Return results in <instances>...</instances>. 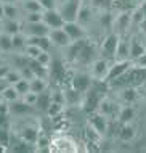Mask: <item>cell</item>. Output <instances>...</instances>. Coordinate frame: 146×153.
<instances>
[{"label":"cell","mask_w":146,"mask_h":153,"mask_svg":"<svg viewBox=\"0 0 146 153\" xmlns=\"http://www.w3.org/2000/svg\"><path fill=\"white\" fill-rule=\"evenodd\" d=\"M10 110H11V106L8 105V102L2 98V100H0V114H8Z\"/></svg>","instance_id":"cell-45"},{"label":"cell","mask_w":146,"mask_h":153,"mask_svg":"<svg viewBox=\"0 0 146 153\" xmlns=\"http://www.w3.org/2000/svg\"><path fill=\"white\" fill-rule=\"evenodd\" d=\"M11 68H13V66H11L10 63H2V65H0V79H2V81L5 79L7 74L11 71Z\"/></svg>","instance_id":"cell-43"},{"label":"cell","mask_w":146,"mask_h":153,"mask_svg":"<svg viewBox=\"0 0 146 153\" xmlns=\"http://www.w3.org/2000/svg\"><path fill=\"white\" fill-rule=\"evenodd\" d=\"M109 61L106 58H98L91 63V77L97 81H106V76L109 73Z\"/></svg>","instance_id":"cell-4"},{"label":"cell","mask_w":146,"mask_h":153,"mask_svg":"<svg viewBox=\"0 0 146 153\" xmlns=\"http://www.w3.org/2000/svg\"><path fill=\"white\" fill-rule=\"evenodd\" d=\"M35 60L39 61V63L45 65V66H50V63H52V55H50V52H48V50H42Z\"/></svg>","instance_id":"cell-38"},{"label":"cell","mask_w":146,"mask_h":153,"mask_svg":"<svg viewBox=\"0 0 146 153\" xmlns=\"http://www.w3.org/2000/svg\"><path fill=\"white\" fill-rule=\"evenodd\" d=\"M52 98H53V102H56V103H61V105H66V97H64V92H55V94H52Z\"/></svg>","instance_id":"cell-44"},{"label":"cell","mask_w":146,"mask_h":153,"mask_svg":"<svg viewBox=\"0 0 146 153\" xmlns=\"http://www.w3.org/2000/svg\"><path fill=\"white\" fill-rule=\"evenodd\" d=\"M0 97L3 100H7L8 103H16L21 100V94L18 92V89L11 84H5V87L0 89Z\"/></svg>","instance_id":"cell-14"},{"label":"cell","mask_w":146,"mask_h":153,"mask_svg":"<svg viewBox=\"0 0 146 153\" xmlns=\"http://www.w3.org/2000/svg\"><path fill=\"white\" fill-rule=\"evenodd\" d=\"M21 79V73H19V69H15V68H11V71L7 74V77L3 81L7 82V84H11V85H15L16 82H18Z\"/></svg>","instance_id":"cell-35"},{"label":"cell","mask_w":146,"mask_h":153,"mask_svg":"<svg viewBox=\"0 0 146 153\" xmlns=\"http://www.w3.org/2000/svg\"><path fill=\"white\" fill-rule=\"evenodd\" d=\"M138 2H141V3H143V2H146V0H138Z\"/></svg>","instance_id":"cell-53"},{"label":"cell","mask_w":146,"mask_h":153,"mask_svg":"<svg viewBox=\"0 0 146 153\" xmlns=\"http://www.w3.org/2000/svg\"><path fill=\"white\" fill-rule=\"evenodd\" d=\"M0 52L2 53L13 52V37L5 31H0Z\"/></svg>","instance_id":"cell-23"},{"label":"cell","mask_w":146,"mask_h":153,"mask_svg":"<svg viewBox=\"0 0 146 153\" xmlns=\"http://www.w3.org/2000/svg\"><path fill=\"white\" fill-rule=\"evenodd\" d=\"M146 52V47L145 44H141L140 40H133V42H130V58H138L140 55H143V53Z\"/></svg>","instance_id":"cell-28"},{"label":"cell","mask_w":146,"mask_h":153,"mask_svg":"<svg viewBox=\"0 0 146 153\" xmlns=\"http://www.w3.org/2000/svg\"><path fill=\"white\" fill-rule=\"evenodd\" d=\"M63 106H64V105H61V103L52 102V105H50L48 110H47V114H48V116H56V114H60L63 111Z\"/></svg>","instance_id":"cell-39"},{"label":"cell","mask_w":146,"mask_h":153,"mask_svg":"<svg viewBox=\"0 0 146 153\" xmlns=\"http://www.w3.org/2000/svg\"><path fill=\"white\" fill-rule=\"evenodd\" d=\"M145 47H146V44H145Z\"/></svg>","instance_id":"cell-55"},{"label":"cell","mask_w":146,"mask_h":153,"mask_svg":"<svg viewBox=\"0 0 146 153\" xmlns=\"http://www.w3.org/2000/svg\"><path fill=\"white\" fill-rule=\"evenodd\" d=\"M52 102H53V98H52V94H47V92H42L39 94V100H37V108H40V110H44V111H47L48 110V106L52 105Z\"/></svg>","instance_id":"cell-29"},{"label":"cell","mask_w":146,"mask_h":153,"mask_svg":"<svg viewBox=\"0 0 146 153\" xmlns=\"http://www.w3.org/2000/svg\"><path fill=\"white\" fill-rule=\"evenodd\" d=\"M117 119H119V123H122V124L132 123L133 119H135V108L130 106V103H128L127 106H122V108L119 110Z\"/></svg>","instance_id":"cell-22"},{"label":"cell","mask_w":146,"mask_h":153,"mask_svg":"<svg viewBox=\"0 0 146 153\" xmlns=\"http://www.w3.org/2000/svg\"><path fill=\"white\" fill-rule=\"evenodd\" d=\"M127 66H128V61H117L116 65H111L109 73H108V76H106V81H111V79L119 77L122 73L127 71Z\"/></svg>","instance_id":"cell-21"},{"label":"cell","mask_w":146,"mask_h":153,"mask_svg":"<svg viewBox=\"0 0 146 153\" xmlns=\"http://www.w3.org/2000/svg\"><path fill=\"white\" fill-rule=\"evenodd\" d=\"M55 147H56V150H63V152H74L76 150V147H74V142L72 140H69L68 137H60V139H56L55 140Z\"/></svg>","instance_id":"cell-27"},{"label":"cell","mask_w":146,"mask_h":153,"mask_svg":"<svg viewBox=\"0 0 146 153\" xmlns=\"http://www.w3.org/2000/svg\"><path fill=\"white\" fill-rule=\"evenodd\" d=\"M3 18H5V3L0 0V21H2Z\"/></svg>","instance_id":"cell-49"},{"label":"cell","mask_w":146,"mask_h":153,"mask_svg":"<svg viewBox=\"0 0 146 153\" xmlns=\"http://www.w3.org/2000/svg\"><path fill=\"white\" fill-rule=\"evenodd\" d=\"M19 2H23V0H19Z\"/></svg>","instance_id":"cell-54"},{"label":"cell","mask_w":146,"mask_h":153,"mask_svg":"<svg viewBox=\"0 0 146 153\" xmlns=\"http://www.w3.org/2000/svg\"><path fill=\"white\" fill-rule=\"evenodd\" d=\"M82 3H91V0H80Z\"/></svg>","instance_id":"cell-52"},{"label":"cell","mask_w":146,"mask_h":153,"mask_svg":"<svg viewBox=\"0 0 146 153\" xmlns=\"http://www.w3.org/2000/svg\"><path fill=\"white\" fill-rule=\"evenodd\" d=\"M82 95L79 90L76 89H71V90H66L64 92V97H66V105H77V103H82Z\"/></svg>","instance_id":"cell-24"},{"label":"cell","mask_w":146,"mask_h":153,"mask_svg":"<svg viewBox=\"0 0 146 153\" xmlns=\"http://www.w3.org/2000/svg\"><path fill=\"white\" fill-rule=\"evenodd\" d=\"M63 29L68 32V36L72 39V42H77V40H82L83 36H85V27L80 26L77 21H69V23H64Z\"/></svg>","instance_id":"cell-9"},{"label":"cell","mask_w":146,"mask_h":153,"mask_svg":"<svg viewBox=\"0 0 146 153\" xmlns=\"http://www.w3.org/2000/svg\"><path fill=\"white\" fill-rule=\"evenodd\" d=\"M146 21V15L143 11V8L138 7L135 8V10L132 11V26H140V24H143Z\"/></svg>","instance_id":"cell-30"},{"label":"cell","mask_w":146,"mask_h":153,"mask_svg":"<svg viewBox=\"0 0 146 153\" xmlns=\"http://www.w3.org/2000/svg\"><path fill=\"white\" fill-rule=\"evenodd\" d=\"M97 111H98V113H101V114H104L106 118H111V116H114V113L117 111V105H116L111 98L103 97L101 100L98 102Z\"/></svg>","instance_id":"cell-12"},{"label":"cell","mask_w":146,"mask_h":153,"mask_svg":"<svg viewBox=\"0 0 146 153\" xmlns=\"http://www.w3.org/2000/svg\"><path fill=\"white\" fill-rule=\"evenodd\" d=\"M130 26H132V11H122L112 21V27H114L116 34H124Z\"/></svg>","instance_id":"cell-6"},{"label":"cell","mask_w":146,"mask_h":153,"mask_svg":"<svg viewBox=\"0 0 146 153\" xmlns=\"http://www.w3.org/2000/svg\"><path fill=\"white\" fill-rule=\"evenodd\" d=\"M119 34L116 32H111L109 36L104 39V42L101 45V53H103V58L109 56V58H114L116 55V48H117V42H119Z\"/></svg>","instance_id":"cell-8"},{"label":"cell","mask_w":146,"mask_h":153,"mask_svg":"<svg viewBox=\"0 0 146 153\" xmlns=\"http://www.w3.org/2000/svg\"><path fill=\"white\" fill-rule=\"evenodd\" d=\"M135 135H136V127L133 124H130V123L122 124V127L119 131V139L122 142H130V140L135 139Z\"/></svg>","instance_id":"cell-18"},{"label":"cell","mask_w":146,"mask_h":153,"mask_svg":"<svg viewBox=\"0 0 146 153\" xmlns=\"http://www.w3.org/2000/svg\"><path fill=\"white\" fill-rule=\"evenodd\" d=\"M50 27L42 21H35V23H23L21 32H24L27 37H42V36H48L50 34Z\"/></svg>","instance_id":"cell-2"},{"label":"cell","mask_w":146,"mask_h":153,"mask_svg":"<svg viewBox=\"0 0 146 153\" xmlns=\"http://www.w3.org/2000/svg\"><path fill=\"white\" fill-rule=\"evenodd\" d=\"M40 52H42V48L39 47V45L27 42V47H26V50H24V55H26L27 58H31V60H35Z\"/></svg>","instance_id":"cell-32"},{"label":"cell","mask_w":146,"mask_h":153,"mask_svg":"<svg viewBox=\"0 0 146 153\" xmlns=\"http://www.w3.org/2000/svg\"><path fill=\"white\" fill-rule=\"evenodd\" d=\"M82 2L80 0H64L58 5V10L64 19V23L69 21H76L77 19V13H79V8H80Z\"/></svg>","instance_id":"cell-1"},{"label":"cell","mask_w":146,"mask_h":153,"mask_svg":"<svg viewBox=\"0 0 146 153\" xmlns=\"http://www.w3.org/2000/svg\"><path fill=\"white\" fill-rule=\"evenodd\" d=\"M50 40H52L53 47H60V48H66L69 47L71 44H72V39L68 36V32H66L63 27H58V29H52L50 31Z\"/></svg>","instance_id":"cell-3"},{"label":"cell","mask_w":146,"mask_h":153,"mask_svg":"<svg viewBox=\"0 0 146 153\" xmlns=\"http://www.w3.org/2000/svg\"><path fill=\"white\" fill-rule=\"evenodd\" d=\"M114 58L117 61H128L130 60V42H127L124 39H119Z\"/></svg>","instance_id":"cell-15"},{"label":"cell","mask_w":146,"mask_h":153,"mask_svg":"<svg viewBox=\"0 0 146 153\" xmlns=\"http://www.w3.org/2000/svg\"><path fill=\"white\" fill-rule=\"evenodd\" d=\"M47 89V77H39L35 76L34 79H31V90L35 94H42Z\"/></svg>","instance_id":"cell-26"},{"label":"cell","mask_w":146,"mask_h":153,"mask_svg":"<svg viewBox=\"0 0 146 153\" xmlns=\"http://www.w3.org/2000/svg\"><path fill=\"white\" fill-rule=\"evenodd\" d=\"M76 21L80 24V26H83V27H87L88 24L93 23V11H91L90 3H82V5H80Z\"/></svg>","instance_id":"cell-11"},{"label":"cell","mask_w":146,"mask_h":153,"mask_svg":"<svg viewBox=\"0 0 146 153\" xmlns=\"http://www.w3.org/2000/svg\"><path fill=\"white\" fill-rule=\"evenodd\" d=\"M21 140H26V142L32 143V145H35L37 139H39L40 135V131L37 126H32V124H27V126H24L23 129H21Z\"/></svg>","instance_id":"cell-13"},{"label":"cell","mask_w":146,"mask_h":153,"mask_svg":"<svg viewBox=\"0 0 146 153\" xmlns=\"http://www.w3.org/2000/svg\"><path fill=\"white\" fill-rule=\"evenodd\" d=\"M135 65L138 66V68L146 69V52L143 53V55H140L138 58H135Z\"/></svg>","instance_id":"cell-46"},{"label":"cell","mask_w":146,"mask_h":153,"mask_svg":"<svg viewBox=\"0 0 146 153\" xmlns=\"http://www.w3.org/2000/svg\"><path fill=\"white\" fill-rule=\"evenodd\" d=\"M13 52L16 53H24L27 47V36L24 32H18V34H13Z\"/></svg>","instance_id":"cell-19"},{"label":"cell","mask_w":146,"mask_h":153,"mask_svg":"<svg viewBox=\"0 0 146 153\" xmlns=\"http://www.w3.org/2000/svg\"><path fill=\"white\" fill-rule=\"evenodd\" d=\"M141 8H143V11H145V15H146V2L141 3Z\"/></svg>","instance_id":"cell-51"},{"label":"cell","mask_w":146,"mask_h":153,"mask_svg":"<svg viewBox=\"0 0 146 153\" xmlns=\"http://www.w3.org/2000/svg\"><path fill=\"white\" fill-rule=\"evenodd\" d=\"M91 79H93V77L88 76V74L77 73L76 76L72 77V87L76 90H79L80 94H85L87 90L91 87Z\"/></svg>","instance_id":"cell-10"},{"label":"cell","mask_w":146,"mask_h":153,"mask_svg":"<svg viewBox=\"0 0 146 153\" xmlns=\"http://www.w3.org/2000/svg\"><path fill=\"white\" fill-rule=\"evenodd\" d=\"M44 23L47 24L50 29H58V27L64 26V19H63V16H61L58 8L44 10Z\"/></svg>","instance_id":"cell-5"},{"label":"cell","mask_w":146,"mask_h":153,"mask_svg":"<svg viewBox=\"0 0 146 153\" xmlns=\"http://www.w3.org/2000/svg\"><path fill=\"white\" fill-rule=\"evenodd\" d=\"M3 3H15V2H18V0H2Z\"/></svg>","instance_id":"cell-50"},{"label":"cell","mask_w":146,"mask_h":153,"mask_svg":"<svg viewBox=\"0 0 146 153\" xmlns=\"http://www.w3.org/2000/svg\"><path fill=\"white\" fill-rule=\"evenodd\" d=\"M15 87L18 89V92H19L21 95H24L26 92H29V90H31V81L23 79V77H21V79L15 84Z\"/></svg>","instance_id":"cell-36"},{"label":"cell","mask_w":146,"mask_h":153,"mask_svg":"<svg viewBox=\"0 0 146 153\" xmlns=\"http://www.w3.org/2000/svg\"><path fill=\"white\" fill-rule=\"evenodd\" d=\"M37 100H39V94L32 92V90H29V92H26L24 95H21V102L26 103L27 106H35L37 105Z\"/></svg>","instance_id":"cell-31"},{"label":"cell","mask_w":146,"mask_h":153,"mask_svg":"<svg viewBox=\"0 0 146 153\" xmlns=\"http://www.w3.org/2000/svg\"><path fill=\"white\" fill-rule=\"evenodd\" d=\"M120 98H122V102H125V103H132L136 98V90L132 89V87L124 89L122 92H120Z\"/></svg>","instance_id":"cell-34"},{"label":"cell","mask_w":146,"mask_h":153,"mask_svg":"<svg viewBox=\"0 0 146 153\" xmlns=\"http://www.w3.org/2000/svg\"><path fill=\"white\" fill-rule=\"evenodd\" d=\"M10 145V132L7 127H0V147L7 148Z\"/></svg>","instance_id":"cell-37"},{"label":"cell","mask_w":146,"mask_h":153,"mask_svg":"<svg viewBox=\"0 0 146 153\" xmlns=\"http://www.w3.org/2000/svg\"><path fill=\"white\" fill-rule=\"evenodd\" d=\"M23 13H34V11H44L45 8L40 3V0H23L19 2Z\"/></svg>","instance_id":"cell-20"},{"label":"cell","mask_w":146,"mask_h":153,"mask_svg":"<svg viewBox=\"0 0 146 153\" xmlns=\"http://www.w3.org/2000/svg\"><path fill=\"white\" fill-rule=\"evenodd\" d=\"M7 126H8L7 114H0V127H7Z\"/></svg>","instance_id":"cell-48"},{"label":"cell","mask_w":146,"mask_h":153,"mask_svg":"<svg viewBox=\"0 0 146 153\" xmlns=\"http://www.w3.org/2000/svg\"><path fill=\"white\" fill-rule=\"evenodd\" d=\"M90 126L98 132L100 137H103V135H106L108 131H109V118H106L104 114L97 111V113L90 118Z\"/></svg>","instance_id":"cell-7"},{"label":"cell","mask_w":146,"mask_h":153,"mask_svg":"<svg viewBox=\"0 0 146 153\" xmlns=\"http://www.w3.org/2000/svg\"><path fill=\"white\" fill-rule=\"evenodd\" d=\"M40 3L44 5L45 10H52V8H58L60 0H40Z\"/></svg>","instance_id":"cell-42"},{"label":"cell","mask_w":146,"mask_h":153,"mask_svg":"<svg viewBox=\"0 0 146 153\" xmlns=\"http://www.w3.org/2000/svg\"><path fill=\"white\" fill-rule=\"evenodd\" d=\"M15 3H5V18L7 19H19L23 18V10H21V5H16ZM3 18V19H5Z\"/></svg>","instance_id":"cell-17"},{"label":"cell","mask_w":146,"mask_h":153,"mask_svg":"<svg viewBox=\"0 0 146 153\" xmlns=\"http://www.w3.org/2000/svg\"><path fill=\"white\" fill-rule=\"evenodd\" d=\"M112 21H114V18H112V15L108 13V11L100 16V23H101L104 27H106V26H112Z\"/></svg>","instance_id":"cell-41"},{"label":"cell","mask_w":146,"mask_h":153,"mask_svg":"<svg viewBox=\"0 0 146 153\" xmlns=\"http://www.w3.org/2000/svg\"><path fill=\"white\" fill-rule=\"evenodd\" d=\"M37 145V150H42V148H48V145H52V142H50V139L47 137V135H39V139H37L35 142Z\"/></svg>","instance_id":"cell-40"},{"label":"cell","mask_w":146,"mask_h":153,"mask_svg":"<svg viewBox=\"0 0 146 153\" xmlns=\"http://www.w3.org/2000/svg\"><path fill=\"white\" fill-rule=\"evenodd\" d=\"M21 27H23V21L19 19H2L0 21V31H5L8 34H18L21 32Z\"/></svg>","instance_id":"cell-16"},{"label":"cell","mask_w":146,"mask_h":153,"mask_svg":"<svg viewBox=\"0 0 146 153\" xmlns=\"http://www.w3.org/2000/svg\"><path fill=\"white\" fill-rule=\"evenodd\" d=\"M29 68L34 71L35 76L39 77H47V73H48V66L39 63L37 60H29Z\"/></svg>","instance_id":"cell-25"},{"label":"cell","mask_w":146,"mask_h":153,"mask_svg":"<svg viewBox=\"0 0 146 153\" xmlns=\"http://www.w3.org/2000/svg\"><path fill=\"white\" fill-rule=\"evenodd\" d=\"M44 19V11H34V13H24V16L21 18L23 23H35Z\"/></svg>","instance_id":"cell-33"},{"label":"cell","mask_w":146,"mask_h":153,"mask_svg":"<svg viewBox=\"0 0 146 153\" xmlns=\"http://www.w3.org/2000/svg\"><path fill=\"white\" fill-rule=\"evenodd\" d=\"M109 0H91V5L97 7V8H106Z\"/></svg>","instance_id":"cell-47"}]
</instances>
